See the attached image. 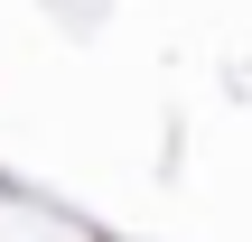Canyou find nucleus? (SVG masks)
<instances>
[]
</instances>
